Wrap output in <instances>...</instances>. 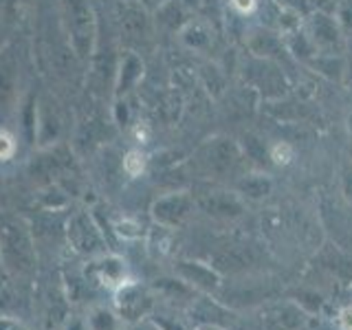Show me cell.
Here are the masks:
<instances>
[{
    "instance_id": "cell-9",
    "label": "cell",
    "mask_w": 352,
    "mask_h": 330,
    "mask_svg": "<svg viewBox=\"0 0 352 330\" xmlns=\"http://www.w3.org/2000/svg\"><path fill=\"white\" fill-rule=\"evenodd\" d=\"M236 157H238L236 148L223 139H216L205 148V165H207V170L214 174H227L234 170V165L238 161Z\"/></svg>"
},
{
    "instance_id": "cell-25",
    "label": "cell",
    "mask_w": 352,
    "mask_h": 330,
    "mask_svg": "<svg viewBox=\"0 0 352 330\" xmlns=\"http://www.w3.org/2000/svg\"><path fill=\"white\" fill-rule=\"evenodd\" d=\"M0 330H27V328H25V324H22V322H18V319L0 315Z\"/></svg>"
},
{
    "instance_id": "cell-14",
    "label": "cell",
    "mask_w": 352,
    "mask_h": 330,
    "mask_svg": "<svg viewBox=\"0 0 352 330\" xmlns=\"http://www.w3.org/2000/svg\"><path fill=\"white\" fill-rule=\"evenodd\" d=\"M121 319L115 311H110L106 306H97L88 313V328L91 330H121Z\"/></svg>"
},
{
    "instance_id": "cell-26",
    "label": "cell",
    "mask_w": 352,
    "mask_h": 330,
    "mask_svg": "<svg viewBox=\"0 0 352 330\" xmlns=\"http://www.w3.org/2000/svg\"><path fill=\"white\" fill-rule=\"evenodd\" d=\"M7 278V269H5V262H3V256H0V280Z\"/></svg>"
},
{
    "instance_id": "cell-21",
    "label": "cell",
    "mask_w": 352,
    "mask_h": 330,
    "mask_svg": "<svg viewBox=\"0 0 352 330\" xmlns=\"http://www.w3.org/2000/svg\"><path fill=\"white\" fill-rule=\"evenodd\" d=\"M115 231L126 238H139L141 236V229L137 223H128V220H121V223L115 225Z\"/></svg>"
},
{
    "instance_id": "cell-27",
    "label": "cell",
    "mask_w": 352,
    "mask_h": 330,
    "mask_svg": "<svg viewBox=\"0 0 352 330\" xmlns=\"http://www.w3.org/2000/svg\"><path fill=\"white\" fill-rule=\"evenodd\" d=\"M66 330H84V326H82V322H73L66 326Z\"/></svg>"
},
{
    "instance_id": "cell-18",
    "label": "cell",
    "mask_w": 352,
    "mask_h": 330,
    "mask_svg": "<svg viewBox=\"0 0 352 330\" xmlns=\"http://www.w3.org/2000/svg\"><path fill=\"white\" fill-rule=\"evenodd\" d=\"M16 152V141L9 132L0 130V161H9Z\"/></svg>"
},
{
    "instance_id": "cell-13",
    "label": "cell",
    "mask_w": 352,
    "mask_h": 330,
    "mask_svg": "<svg viewBox=\"0 0 352 330\" xmlns=\"http://www.w3.org/2000/svg\"><path fill=\"white\" fill-rule=\"evenodd\" d=\"M141 73H143V62L137 58L135 53H128L126 58L121 60V66H119V82H117L119 93H128L130 88L139 82Z\"/></svg>"
},
{
    "instance_id": "cell-15",
    "label": "cell",
    "mask_w": 352,
    "mask_h": 330,
    "mask_svg": "<svg viewBox=\"0 0 352 330\" xmlns=\"http://www.w3.org/2000/svg\"><path fill=\"white\" fill-rule=\"evenodd\" d=\"M240 192L249 198H264L271 194V181L267 176H247L240 181Z\"/></svg>"
},
{
    "instance_id": "cell-12",
    "label": "cell",
    "mask_w": 352,
    "mask_h": 330,
    "mask_svg": "<svg viewBox=\"0 0 352 330\" xmlns=\"http://www.w3.org/2000/svg\"><path fill=\"white\" fill-rule=\"evenodd\" d=\"M119 25L128 38H141L146 33V14L139 5L124 3L119 7Z\"/></svg>"
},
{
    "instance_id": "cell-5",
    "label": "cell",
    "mask_w": 352,
    "mask_h": 330,
    "mask_svg": "<svg viewBox=\"0 0 352 330\" xmlns=\"http://www.w3.org/2000/svg\"><path fill=\"white\" fill-rule=\"evenodd\" d=\"M192 209V198L185 192L161 196L152 205V218L163 227H179Z\"/></svg>"
},
{
    "instance_id": "cell-28",
    "label": "cell",
    "mask_w": 352,
    "mask_h": 330,
    "mask_svg": "<svg viewBox=\"0 0 352 330\" xmlns=\"http://www.w3.org/2000/svg\"><path fill=\"white\" fill-rule=\"evenodd\" d=\"M141 330H159V328H157V326H154V324L150 322V324H148L146 328H141Z\"/></svg>"
},
{
    "instance_id": "cell-1",
    "label": "cell",
    "mask_w": 352,
    "mask_h": 330,
    "mask_svg": "<svg viewBox=\"0 0 352 330\" xmlns=\"http://www.w3.org/2000/svg\"><path fill=\"white\" fill-rule=\"evenodd\" d=\"M0 256L7 275H29L36 271V242L22 218H5L0 223Z\"/></svg>"
},
{
    "instance_id": "cell-11",
    "label": "cell",
    "mask_w": 352,
    "mask_h": 330,
    "mask_svg": "<svg viewBox=\"0 0 352 330\" xmlns=\"http://www.w3.org/2000/svg\"><path fill=\"white\" fill-rule=\"evenodd\" d=\"M66 168H69V157L62 150H47L33 161L31 174L40 176V179H51L53 174H60Z\"/></svg>"
},
{
    "instance_id": "cell-19",
    "label": "cell",
    "mask_w": 352,
    "mask_h": 330,
    "mask_svg": "<svg viewBox=\"0 0 352 330\" xmlns=\"http://www.w3.org/2000/svg\"><path fill=\"white\" fill-rule=\"evenodd\" d=\"M297 302H300L302 306H306L311 313H315V311H319V308H322V297L315 295V293H304V291H300V293H297Z\"/></svg>"
},
{
    "instance_id": "cell-16",
    "label": "cell",
    "mask_w": 352,
    "mask_h": 330,
    "mask_svg": "<svg viewBox=\"0 0 352 330\" xmlns=\"http://www.w3.org/2000/svg\"><path fill=\"white\" fill-rule=\"evenodd\" d=\"M293 146L291 143H286V141H280V143H275V146L271 148L269 152V157L275 165H289L291 159H293Z\"/></svg>"
},
{
    "instance_id": "cell-29",
    "label": "cell",
    "mask_w": 352,
    "mask_h": 330,
    "mask_svg": "<svg viewBox=\"0 0 352 330\" xmlns=\"http://www.w3.org/2000/svg\"><path fill=\"white\" fill-rule=\"evenodd\" d=\"M350 293H352V284H350Z\"/></svg>"
},
{
    "instance_id": "cell-6",
    "label": "cell",
    "mask_w": 352,
    "mask_h": 330,
    "mask_svg": "<svg viewBox=\"0 0 352 330\" xmlns=\"http://www.w3.org/2000/svg\"><path fill=\"white\" fill-rule=\"evenodd\" d=\"M176 278L190 284L194 291L214 293L220 289V273L203 262H190V260L176 262Z\"/></svg>"
},
{
    "instance_id": "cell-4",
    "label": "cell",
    "mask_w": 352,
    "mask_h": 330,
    "mask_svg": "<svg viewBox=\"0 0 352 330\" xmlns=\"http://www.w3.org/2000/svg\"><path fill=\"white\" fill-rule=\"evenodd\" d=\"M66 236L75 253L86 258L102 256L106 251V236L88 212H75L66 225Z\"/></svg>"
},
{
    "instance_id": "cell-22",
    "label": "cell",
    "mask_w": 352,
    "mask_h": 330,
    "mask_svg": "<svg viewBox=\"0 0 352 330\" xmlns=\"http://www.w3.org/2000/svg\"><path fill=\"white\" fill-rule=\"evenodd\" d=\"M341 190H344L346 201L352 205V165H348V168L341 172Z\"/></svg>"
},
{
    "instance_id": "cell-23",
    "label": "cell",
    "mask_w": 352,
    "mask_h": 330,
    "mask_svg": "<svg viewBox=\"0 0 352 330\" xmlns=\"http://www.w3.org/2000/svg\"><path fill=\"white\" fill-rule=\"evenodd\" d=\"M231 5H234L238 14H251V11L256 9L258 0H231Z\"/></svg>"
},
{
    "instance_id": "cell-7",
    "label": "cell",
    "mask_w": 352,
    "mask_h": 330,
    "mask_svg": "<svg viewBox=\"0 0 352 330\" xmlns=\"http://www.w3.org/2000/svg\"><path fill=\"white\" fill-rule=\"evenodd\" d=\"M91 275H93L95 284L115 293L119 286H124L128 282L126 260L121 256H115V253H108V256H102L97 262H93Z\"/></svg>"
},
{
    "instance_id": "cell-24",
    "label": "cell",
    "mask_w": 352,
    "mask_h": 330,
    "mask_svg": "<svg viewBox=\"0 0 352 330\" xmlns=\"http://www.w3.org/2000/svg\"><path fill=\"white\" fill-rule=\"evenodd\" d=\"M339 328L341 330H352V306L341 308V313H339Z\"/></svg>"
},
{
    "instance_id": "cell-2",
    "label": "cell",
    "mask_w": 352,
    "mask_h": 330,
    "mask_svg": "<svg viewBox=\"0 0 352 330\" xmlns=\"http://www.w3.org/2000/svg\"><path fill=\"white\" fill-rule=\"evenodd\" d=\"M64 7V20L66 29H69L71 47L77 53V58L86 60L93 53L97 22L91 0H62Z\"/></svg>"
},
{
    "instance_id": "cell-17",
    "label": "cell",
    "mask_w": 352,
    "mask_h": 330,
    "mask_svg": "<svg viewBox=\"0 0 352 330\" xmlns=\"http://www.w3.org/2000/svg\"><path fill=\"white\" fill-rule=\"evenodd\" d=\"M146 168V157L139 152V150H130L124 159V170L130 174V176H139Z\"/></svg>"
},
{
    "instance_id": "cell-3",
    "label": "cell",
    "mask_w": 352,
    "mask_h": 330,
    "mask_svg": "<svg viewBox=\"0 0 352 330\" xmlns=\"http://www.w3.org/2000/svg\"><path fill=\"white\" fill-rule=\"evenodd\" d=\"M115 308L117 317L124 324H139L143 319H148L154 308V295L150 289L141 286L137 282L128 280L124 286H119L115 291Z\"/></svg>"
},
{
    "instance_id": "cell-10",
    "label": "cell",
    "mask_w": 352,
    "mask_h": 330,
    "mask_svg": "<svg viewBox=\"0 0 352 330\" xmlns=\"http://www.w3.org/2000/svg\"><path fill=\"white\" fill-rule=\"evenodd\" d=\"M198 207L203 212L212 214V216H240L242 214V203L236 196H231L227 192H209L205 196L198 198Z\"/></svg>"
},
{
    "instance_id": "cell-8",
    "label": "cell",
    "mask_w": 352,
    "mask_h": 330,
    "mask_svg": "<svg viewBox=\"0 0 352 330\" xmlns=\"http://www.w3.org/2000/svg\"><path fill=\"white\" fill-rule=\"evenodd\" d=\"M18 84V58L14 47H7L0 53V106H9L16 97Z\"/></svg>"
},
{
    "instance_id": "cell-20",
    "label": "cell",
    "mask_w": 352,
    "mask_h": 330,
    "mask_svg": "<svg viewBox=\"0 0 352 330\" xmlns=\"http://www.w3.org/2000/svg\"><path fill=\"white\" fill-rule=\"evenodd\" d=\"M150 322L157 326L159 330H187L181 322H176V319H170V317H163V315L152 317Z\"/></svg>"
}]
</instances>
